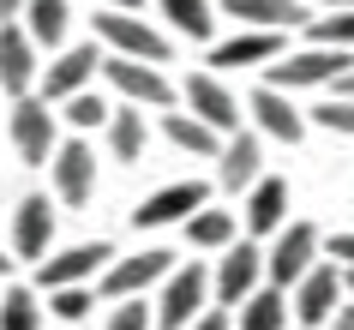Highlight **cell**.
<instances>
[{"label": "cell", "instance_id": "obj_14", "mask_svg": "<svg viewBox=\"0 0 354 330\" xmlns=\"http://www.w3.org/2000/svg\"><path fill=\"white\" fill-rule=\"evenodd\" d=\"M30 84H37V42L24 24H0V91L30 96Z\"/></svg>", "mask_w": 354, "mask_h": 330}, {"label": "cell", "instance_id": "obj_24", "mask_svg": "<svg viewBox=\"0 0 354 330\" xmlns=\"http://www.w3.org/2000/svg\"><path fill=\"white\" fill-rule=\"evenodd\" d=\"M109 150H114V163H138L145 156V109L109 114Z\"/></svg>", "mask_w": 354, "mask_h": 330}, {"label": "cell", "instance_id": "obj_27", "mask_svg": "<svg viewBox=\"0 0 354 330\" xmlns=\"http://www.w3.org/2000/svg\"><path fill=\"white\" fill-rule=\"evenodd\" d=\"M241 330H288V294L259 288L252 300H241Z\"/></svg>", "mask_w": 354, "mask_h": 330}, {"label": "cell", "instance_id": "obj_6", "mask_svg": "<svg viewBox=\"0 0 354 330\" xmlns=\"http://www.w3.org/2000/svg\"><path fill=\"white\" fill-rule=\"evenodd\" d=\"M96 37L109 42L114 55H127V60H150V66L168 60V37L150 19H132V12H102V19H96Z\"/></svg>", "mask_w": 354, "mask_h": 330}, {"label": "cell", "instance_id": "obj_30", "mask_svg": "<svg viewBox=\"0 0 354 330\" xmlns=\"http://www.w3.org/2000/svg\"><path fill=\"white\" fill-rule=\"evenodd\" d=\"M60 109H66L60 120H66V127H78V132H91V127H109V114H114V109H109V102H102L96 91H78V96H66Z\"/></svg>", "mask_w": 354, "mask_h": 330}, {"label": "cell", "instance_id": "obj_17", "mask_svg": "<svg viewBox=\"0 0 354 330\" xmlns=\"http://www.w3.org/2000/svg\"><path fill=\"white\" fill-rule=\"evenodd\" d=\"M252 120H259V132L264 138H282V145H300V132H306V114L288 102L282 91H252Z\"/></svg>", "mask_w": 354, "mask_h": 330}, {"label": "cell", "instance_id": "obj_38", "mask_svg": "<svg viewBox=\"0 0 354 330\" xmlns=\"http://www.w3.org/2000/svg\"><path fill=\"white\" fill-rule=\"evenodd\" d=\"M336 96H348V102H354V73H342V78H336Z\"/></svg>", "mask_w": 354, "mask_h": 330}, {"label": "cell", "instance_id": "obj_39", "mask_svg": "<svg viewBox=\"0 0 354 330\" xmlns=\"http://www.w3.org/2000/svg\"><path fill=\"white\" fill-rule=\"evenodd\" d=\"M24 12V0H0V19H19Z\"/></svg>", "mask_w": 354, "mask_h": 330}, {"label": "cell", "instance_id": "obj_1", "mask_svg": "<svg viewBox=\"0 0 354 330\" xmlns=\"http://www.w3.org/2000/svg\"><path fill=\"white\" fill-rule=\"evenodd\" d=\"M205 300H210V276L205 264L192 258V264H174V271L162 276V294H156V330H192L198 318H205Z\"/></svg>", "mask_w": 354, "mask_h": 330}, {"label": "cell", "instance_id": "obj_29", "mask_svg": "<svg viewBox=\"0 0 354 330\" xmlns=\"http://www.w3.org/2000/svg\"><path fill=\"white\" fill-rule=\"evenodd\" d=\"M306 24H313V48L354 55V12H324V19H306Z\"/></svg>", "mask_w": 354, "mask_h": 330}, {"label": "cell", "instance_id": "obj_9", "mask_svg": "<svg viewBox=\"0 0 354 330\" xmlns=\"http://www.w3.org/2000/svg\"><path fill=\"white\" fill-rule=\"evenodd\" d=\"M259 276H264V253L252 246V240L228 246L223 264H216V276H210V294H216V306H241V300H252V294H259Z\"/></svg>", "mask_w": 354, "mask_h": 330}, {"label": "cell", "instance_id": "obj_16", "mask_svg": "<svg viewBox=\"0 0 354 330\" xmlns=\"http://www.w3.org/2000/svg\"><path fill=\"white\" fill-rule=\"evenodd\" d=\"M48 240H55V210H48L42 192H30V199L19 204V217H12V253L42 264V258H48Z\"/></svg>", "mask_w": 354, "mask_h": 330}, {"label": "cell", "instance_id": "obj_32", "mask_svg": "<svg viewBox=\"0 0 354 330\" xmlns=\"http://www.w3.org/2000/svg\"><path fill=\"white\" fill-rule=\"evenodd\" d=\"M313 120H318L324 132H348V138H354V102H348V96H330V102H318Z\"/></svg>", "mask_w": 354, "mask_h": 330}, {"label": "cell", "instance_id": "obj_2", "mask_svg": "<svg viewBox=\"0 0 354 330\" xmlns=\"http://www.w3.org/2000/svg\"><path fill=\"white\" fill-rule=\"evenodd\" d=\"M342 73H354V55L342 48H300V55H282L277 66H264V84L270 91H306V84H336Z\"/></svg>", "mask_w": 354, "mask_h": 330}, {"label": "cell", "instance_id": "obj_34", "mask_svg": "<svg viewBox=\"0 0 354 330\" xmlns=\"http://www.w3.org/2000/svg\"><path fill=\"white\" fill-rule=\"evenodd\" d=\"M330 258H336V264H348V271H354V235H336V240H330Z\"/></svg>", "mask_w": 354, "mask_h": 330}, {"label": "cell", "instance_id": "obj_3", "mask_svg": "<svg viewBox=\"0 0 354 330\" xmlns=\"http://www.w3.org/2000/svg\"><path fill=\"white\" fill-rule=\"evenodd\" d=\"M313 264H318V228H313V222H282L277 246L264 253V276H270V288L288 294Z\"/></svg>", "mask_w": 354, "mask_h": 330}, {"label": "cell", "instance_id": "obj_11", "mask_svg": "<svg viewBox=\"0 0 354 330\" xmlns=\"http://www.w3.org/2000/svg\"><path fill=\"white\" fill-rule=\"evenodd\" d=\"M205 199H210V186L205 181H174V186H162V192H150L138 210H132V228L145 235V228H168V222H187L192 210H205Z\"/></svg>", "mask_w": 354, "mask_h": 330}, {"label": "cell", "instance_id": "obj_15", "mask_svg": "<svg viewBox=\"0 0 354 330\" xmlns=\"http://www.w3.org/2000/svg\"><path fill=\"white\" fill-rule=\"evenodd\" d=\"M96 66H102V60H96V42H91V48H66L60 60H48V66H42V102L55 109V102H66V96L91 91Z\"/></svg>", "mask_w": 354, "mask_h": 330}, {"label": "cell", "instance_id": "obj_12", "mask_svg": "<svg viewBox=\"0 0 354 330\" xmlns=\"http://www.w3.org/2000/svg\"><path fill=\"white\" fill-rule=\"evenodd\" d=\"M187 114H198L210 132H241V102H234V91H228L216 73H192L187 78Z\"/></svg>", "mask_w": 354, "mask_h": 330}, {"label": "cell", "instance_id": "obj_18", "mask_svg": "<svg viewBox=\"0 0 354 330\" xmlns=\"http://www.w3.org/2000/svg\"><path fill=\"white\" fill-rule=\"evenodd\" d=\"M259 163H264L259 138H252V132H228V138H223V156H216V181H223L228 192L259 186Z\"/></svg>", "mask_w": 354, "mask_h": 330}, {"label": "cell", "instance_id": "obj_4", "mask_svg": "<svg viewBox=\"0 0 354 330\" xmlns=\"http://www.w3.org/2000/svg\"><path fill=\"white\" fill-rule=\"evenodd\" d=\"M55 120H60V114H48L42 96H19V102H12V150H19L30 168L55 163V150H60Z\"/></svg>", "mask_w": 354, "mask_h": 330}, {"label": "cell", "instance_id": "obj_28", "mask_svg": "<svg viewBox=\"0 0 354 330\" xmlns=\"http://www.w3.org/2000/svg\"><path fill=\"white\" fill-rule=\"evenodd\" d=\"M0 330H42V306L30 288H6L0 294Z\"/></svg>", "mask_w": 354, "mask_h": 330}, {"label": "cell", "instance_id": "obj_42", "mask_svg": "<svg viewBox=\"0 0 354 330\" xmlns=\"http://www.w3.org/2000/svg\"><path fill=\"white\" fill-rule=\"evenodd\" d=\"M6 271H12V258H0V276H6Z\"/></svg>", "mask_w": 354, "mask_h": 330}, {"label": "cell", "instance_id": "obj_5", "mask_svg": "<svg viewBox=\"0 0 354 330\" xmlns=\"http://www.w3.org/2000/svg\"><path fill=\"white\" fill-rule=\"evenodd\" d=\"M168 271H174V253H162V246H145V253L114 258L109 271H102V294H109V300H138V294H150Z\"/></svg>", "mask_w": 354, "mask_h": 330}, {"label": "cell", "instance_id": "obj_26", "mask_svg": "<svg viewBox=\"0 0 354 330\" xmlns=\"http://www.w3.org/2000/svg\"><path fill=\"white\" fill-rule=\"evenodd\" d=\"M162 6V19L180 30L187 42H210V30H216V19H210V0H156Z\"/></svg>", "mask_w": 354, "mask_h": 330}, {"label": "cell", "instance_id": "obj_22", "mask_svg": "<svg viewBox=\"0 0 354 330\" xmlns=\"http://www.w3.org/2000/svg\"><path fill=\"white\" fill-rule=\"evenodd\" d=\"M187 240L198 246V253H228L234 246V210H192L187 217Z\"/></svg>", "mask_w": 354, "mask_h": 330}, {"label": "cell", "instance_id": "obj_41", "mask_svg": "<svg viewBox=\"0 0 354 330\" xmlns=\"http://www.w3.org/2000/svg\"><path fill=\"white\" fill-rule=\"evenodd\" d=\"M342 288H348V294H354V271H342Z\"/></svg>", "mask_w": 354, "mask_h": 330}, {"label": "cell", "instance_id": "obj_33", "mask_svg": "<svg viewBox=\"0 0 354 330\" xmlns=\"http://www.w3.org/2000/svg\"><path fill=\"white\" fill-rule=\"evenodd\" d=\"M156 324V312L145 306V294H138V300H120V306L109 312V330H150Z\"/></svg>", "mask_w": 354, "mask_h": 330}, {"label": "cell", "instance_id": "obj_25", "mask_svg": "<svg viewBox=\"0 0 354 330\" xmlns=\"http://www.w3.org/2000/svg\"><path fill=\"white\" fill-rule=\"evenodd\" d=\"M24 30L37 48H55L66 37V0H24Z\"/></svg>", "mask_w": 354, "mask_h": 330}, {"label": "cell", "instance_id": "obj_35", "mask_svg": "<svg viewBox=\"0 0 354 330\" xmlns=\"http://www.w3.org/2000/svg\"><path fill=\"white\" fill-rule=\"evenodd\" d=\"M324 330H354V306H336V312H330V324H324Z\"/></svg>", "mask_w": 354, "mask_h": 330}, {"label": "cell", "instance_id": "obj_13", "mask_svg": "<svg viewBox=\"0 0 354 330\" xmlns=\"http://www.w3.org/2000/svg\"><path fill=\"white\" fill-rule=\"evenodd\" d=\"M48 168H55V199L60 204H84L96 192V150L84 145V138H66Z\"/></svg>", "mask_w": 354, "mask_h": 330}, {"label": "cell", "instance_id": "obj_40", "mask_svg": "<svg viewBox=\"0 0 354 330\" xmlns=\"http://www.w3.org/2000/svg\"><path fill=\"white\" fill-rule=\"evenodd\" d=\"M145 0H109V12H138Z\"/></svg>", "mask_w": 354, "mask_h": 330}, {"label": "cell", "instance_id": "obj_31", "mask_svg": "<svg viewBox=\"0 0 354 330\" xmlns=\"http://www.w3.org/2000/svg\"><path fill=\"white\" fill-rule=\"evenodd\" d=\"M48 306H55L60 324H78V318L96 306V294H91V282H73V288H55V294H48Z\"/></svg>", "mask_w": 354, "mask_h": 330}, {"label": "cell", "instance_id": "obj_8", "mask_svg": "<svg viewBox=\"0 0 354 330\" xmlns=\"http://www.w3.org/2000/svg\"><path fill=\"white\" fill-rule=\"evenodd\" d=\"M295 318H300V330H324L330 324V312L342 306V264H313V271L295 282Z\"/></svg>", "mask_w": 354, "mask_h": 330}, {"label": "cell", "instance_id": "obj_21", "mask_svg": "<svg viewBox=\"0 0 354 330\" xmlns=\"http://www.w3.org/2000/svg\"><path fill=\"white\" fill-rule=\"evenodd\" d=\"M282 217H288V181H259L252 199H246V228L252 235H282Z\"/></svg>", "mask_w": 354, "mask_h": 330}, {"label": "cell", "instance_id": "obj_20", "mask_svg": "<svg viewBox=\"0 0 354 330\" xmlns=\"http://www.w3.org/2000/svg\"><path fill=\"white\" fill-rule=\"evenodd\" d=\"M228 19L252 24V30H282V24H306V0H223Z\"/></svg>", "mask_w": 354, "mask_h": 330}, {"label": "cell", "instance_id": "obj_36", "mask_svg": "<svg viewBox=\"0 0 354 330\" xmlns=\"http://www.w3.org/2000/svg\"><path fill=\"white\" fill-rule=\"evenodd\" d=\"M192 330H228V312H205V318H198Z\"/></svg>", "mask_w": 354, "mask_h": 330}, {"label": "cell", "instance_id": "obj_7", "mask_svg": "<svg viewBox=\"0 0 354 330\" xmlns=\"http://www.w3.org/2000/svg\"><path fill=\"white\" fill-rule=\"evenodd\" d=\"M102 78H109L114 91L127 96L132 109H168V102H174V84H168L162 78V66H150V60H127V55H109L102 60Z\"/></svg>", "mask_w": 354, "mask_h": 330}, {"label": "cell", "instance_id": "obj_23", "mask_svg": "<svg viewBox=\"0 0 354 330\" xmlns=\"http://www.w3.org/2000/svg\"><path fill=\"white\" fill-rule=\"evenodd\" d=\"M162 132L192 156H223V132H210L198 114H162Z\"/></svg>", "mask_w": 354, "mask_h": 330}, {"label": "cell", "instance_id": "obj_10", "mask_svg": "<svg viewBox=\"0 0 354 330\" xmlns=\"http://www.w3.org/2000/svg\"><path fill=\"white\" fill-rule=\"evenodd\" d=\"M109 258H114L109 240H84V246H73V253H60V258H42L37 264V288L55 294V288H73V282H91L96 271H109Z\"/></svg>", "mask_w": 354, "mask_h": 330}, {"label": "cell", "instance_id": "obj_19", "mask_svg": "<svg viewBox=\"0 0 354 330\" xmlns=\"http://www.w3.org/2000/svg\"><path fill=\"white\" fill-rule=\"evenodd\" d=\"M259 60H282V30H241V37L216 42L210 66H259Z\"/></svg>", "mask_w": 354, "mask_h": 330}, {"label": "cell", "instance_id": "obj_37", "mask_svg": "<svg viewBox=\"0 0 354 330\" xmlns=\"http://www.w3.org/2000/svg\"><path fill=\"white\" fill-rule=\"evenodd\" d=\"M306 6H324V12H354V0H306Z\"/></svg>", "mask_w": 354, "mask_h": 330}]
</instances>
